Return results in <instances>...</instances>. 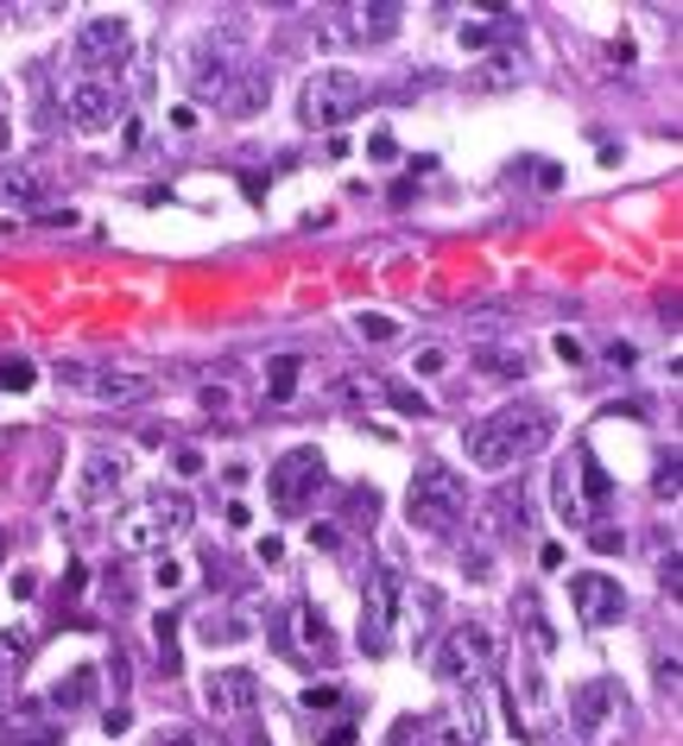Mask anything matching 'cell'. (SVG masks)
Wrapping results in <instances>:
<instances>
[{"instance_id": "20", "label": "cell", "mask_w": 683, "mask_h": 746, "mask_svg": "<svg viewBox=\"0 0 683 746\" xmlns=\"http://www.w3.org/2000/svg\"><path fill=\"white\" fill-rule=\"evenodd\" d=\"M298 652H310V658H335V652H342V645H335V633H329V620L317 614V608H298V645H291V658H298Z\"/></svg>"}, {"instance_id": "8", "label": "cell", "mask_w": 683, "mask_h": 746, "mask_svg": "<svg viewBox=\"0 0 683 746\" xmlns=\"http://www.w3.org/2000/svg\"><path fill=\"white\" fill-rule=\"evenodd\" d=\"M399 601H405V564L399 550H386L367 576V601H361V652L379 658L393 645V626H399Z\"/></svg>"}, {"instance_id": "1", "label": "cell", "mask_w": 683, "mask_h": 746, "mask_svg": "<svg viewBox=\"0 0 683 746\" xmlns=\"http://www.w3.org/2000/svg\"><path fill=\"white\" fill-rule=\"evenodd\" d=\"M551 437H557V412H551V405H538V399H513V405H500L494 417H481V424L462 431L469 463L487 468V475H500V468L538 456Z\"/></svg>"}, {"instance_id": "45", "label": "cell", "mask_w": 683, "mask_h": 746, "mask_svg": "<svg viewBox=\"0 0 683 746\" xmlns=\"http://www.w3.org/2000/svg\"><path fill=\"white\" fill-rule=\"evenodd\" d=\"M418 374H443V348H425V355H418Z\"/></svg>"}, {"instance_id": "7", "label": "cell", "mask_w": 683, "mask_h": 746, "mask_svg": "<svg viewBox=\"0 0 683 746\" xmlns=\"http://www.w3.org/2000/svg\"><path fill=\"white\" fill-rule=\"evenodd\" d=\"M570 727L582 746H614L627 734V690L614 677H588L570 690Z\"/></svg>"}, {"instance_id": "21", "label": "cell", "mask_w": 683, "mask_h": 746, "mask_svg": "<svg viewBox=\"0 0 683 746\" xmlns=\"http://www.w3.org/2000/svg\"><path fill=\"white\" fill-rule=\"evenodd\" d=\"M25 665H32V633H25V626H7V633H0V690H13Z\"/></svg>"}, {"instance_id": "46", "label": "cell", "mask_w": 683, "mask_h": 746, "mask_svg": "<svg viewBox=\"0 0 683 746\" xmlns=\"http://www.w3.org/2000/svg\"><path fill=\"white\" fill-rule=\"evenodd\" d=\"M126 721H133L126 709H108V715H101V727H108V734H126Z\"/></svg>"}, {"instance_id": "15", "label": "cell", "mask_w": 683, "mask_h": 746, "mask_svg": "<svg viewBox=\"0 0 683 746\" xmlns=\"http://www.w3.org/2000/svg\"><path fill=\"white\" fill-rule=\"evenodd\" d=\"M531 532V500L526 493H487L481 500V513H475V538L481 544H513V538H526Z\"/></svg>"}, {"instance_id": "2", "label": "cell", "mask_w": 683, "mask_h": 746, "mask_svg": "<svg viewBox=\"0 0 683 746\" xmlns=\"http://www.w3.org/2000/svg\"><path fill=\"white\" fill-rule=\"evenodd\" d=\"M551 493H557V519H563L570 532H588L602 513H614V475L595 463V449H588V443H576L570 456H557Z\"/></svg>"}, {"instance_id": "4", "label": "cell", "mask_w": 683, "mask_h": 746, "mask_svg": "<svg viewBox=\"0 0 683 746\" xmlns=\"http://www.w3.org/2000/svg\"><path fill=\"white\" fill-rule=\"evenodd\" d=\"M405 513H411V525H418V532L450 538L455 525H462V513H469V481H462L450 463H418L411 493H405Z\"/></svg>"}, {"instance_id": "35", "label": "cell", "mask_w": 683, "mask_h": 746, "mask_svg": "<svg viewBox=\"0 0 683 746\" xmlns=\"http://www.w3.org/2000/svg\"><path fill=\"white\" fill-rule=\"evenodd\" d=\"M342 392H349V399H367V405H379V399H386V380H374V374H367V380H342Z\"/></svg>"}, {"instance_id": "42", "label": "cell", "mask_w": 683, "mask_h": 746, "mask_svg": "<svg viewBox=\"0 0 683 746\" xmlns=\"http://www.w3.org/2000/svg\"><path fill=\"white\" fill-rule=\"evenodd\" d=\"M317 746H354V721H335V727H329Z\"/></svg>"}, {"instance_id": "49", "label": "cell", "mask_w": 683, "mask_h": 746, "mask_svg": "<svg viewBox=\"0 0 683 746\" xmlns=\"http://www.w3.org/2000/svg\"><path fill=\"white\" fill-rule=\"evenodd\" d=\"M0 727H7V709H0Z\"/></svg>"}, {"instance_id": "39", "label": "cell", "mask_w": 683, "mask_h": 746, "mask_svg": "<svg viewBox=\"0 0 683 746\" xmlns=\"http://www.w3.org/2000/svg\"><path fill=\"white\" fill-rule=\"evenodd\" d=\"M253 557H260V564L273 569V564H278V557H285V538H273V532H266V538L253 544Z\"/></svg>"}, {"instance_id": "43", "label": "cell", "mask_w": 683, "mask_h": 746, "mask_svg": "<svg viewBox=\"0 0 683 746\" xmlns=\"http://www.w3.org/2000/svg\"><path fill=\"white\" fill-rule=\"evenodd\" d=\"M177 475H202V456H197V449H177Z\"/></svg>"}, {"instance_id": "40", "label": "cell", "mask_w": 683, "mask_h": 746, "mask_svg": "<svg viewBox=\"0 0 683 746\" xmlns=\"http://www.w3.org/2000/svg\"><path fill=\"white\" fill-rule=\"evenodd\" d=\"M658 582H664V594H678V582H683V569H678V550L658 564Z\"/></svg>"}, {"instance_id": "41", "label": "cell", "mask_w": 683, "mask_h": 746, "mask_svg": "<svg viewBox=\"0 0 683 746\" xmlns=\"http://www.w3.org/2000/svg\"><path fill=\"white\" fill-rule=\"evenodd\" d=\"M557 360H563V367H582V342H576V335H557Z\"/></svg>"}, {"instance_id": "5", "label": "cell", "mask_w": 683, "mask_h": 746, "mask_svg": "<svg viewBox=\"0 0 683 746\" xmlns=\"http://www.w3.org/2000/svg\"><path fill=\"white\" fill-rule=\"evenodd\" d=\"M190 519H197L190 493H152V500L126 506V513L114 519V544H121V550H165V544H177L190 532Z\"/></svg>"}, {"instance_id": "28", "label": "cell", "mask_w": 683, "mask_h": 746, "mask_svg": "<svg viewBox=\"0 0 683 746\" xmlns=\"http://www.w3.org/2000/svg\"><path fill=\"white\" fill-rule=\"evenodd\" d=\"M506 32H513L506 20H494V26H462V52H487V45H500Z\"/></svg>"}, {"instance_id": "26", "label": "cell", "mask_w": 683, "mask_h": 746, "mask_svg": "<svg viewBox=\"0 0 683 746\" xmlns=\"http://www.w3.org/2000/svg\"><path fill=\"white\" fill-rule=\"evenodd\" d=\"M32 380H38V367H32V360H20V355L0 360V387H7V392H32Z\"/></svg>"}, {"instance_id": "10", "label": "cell", "mask_w": 683, "mask_h": 746, "mask_svg": "<svg viewBox=\"0 0 683 746\" xmlns=\"http://www.w3.org/2000/svg\"><path fill=\"white\" fill-rule=\"evenodd\" d=\"M329 481V463H323V449L317 443H298V449H285L273 468H266V493H273V506L285 519L304 513L310 506V493Z\"/></svg>"}, {"instance_id": "25", "label": "cell", "mask_w": 683, "mask_h": 746, "mask_svg": "<svg viewBox=\"0 0 683 746\" xmlns=\"http://www.w3.org/2000/svg\"><path fill=\"white\" fill-rule=\"evenodd\" d=\"M20 197H38V178L25 165H0V203H20Z\"/></svg>"}, {"instance_id": "16", "label": "cell", "mask_w": 683, "mask_h": 746, "mask_svg": "<svg viewBox=\"0 0 683 746\" xmlns=\"http://www.w3.org/2000/svg\"><path fill=\"white\" fill-rule=\"evenodd\" d=\"M399 20H405L399 0H349V7H342L349 45H386V38H399Z\"/></svg>"}, {"instance_id": "23", "label": "cell", "mask_w": 683, "mask_h": 746, "mask_svg": "<svg viewBox=\"0 0 683 746\" xmlns=\"http://www.w3.org/2000/svg\"><path fill=\"white\" fill-rule=\"evenodd\" d=\"M342 519H349L354 532H374V525H379V493L374 488H354L349 500H342Z\"/></svg>"}, {"instance_id": "13", "label": "cell", "mask_w": 683, "mask_h": 746, "mask_svg": "<svg viewBox=\"0 0 683 746\" xmlns=\"http://www.w3.org/2000/svg\"><path fill=\"white\" fill-rule=\"evenodd\" d=\"M202 709L216 721H253L260 715V677L253 670H209L202 677Z\"/></svg>"}, {"instance_id": "12", "label": "cell", "mask_w": 683, "mask_h": 746, "mask_svg": "<svg viewBox=\"0 0 683 746\" xmlns=\"http://www.w3.org/2000/svg\"><path fill=\"white\" fill-rule=\"evenodd\" d=\"M570 608H576V620L588 626V633H607V626H620V620H627V594H620V582H614V576L582 569V576H570Z\"/></svg>"}, {"instance_id": "34", "label": "cell", "mask_w": 683, "mask_h": 746, "mask_svg": "<svg viewBox=\"0 0 683 746\" xmlns=\"http://www.w3.org/2000/svg\"><path fill=\"white\" fill-rule=\"evenodd\" d=\"M658 500H678V449L658 456Z\"/></svg>"}, {"instance_id": "24", "label": "cell", "mask_w": 683, "mask_h": 746, "mask_svg": "<svg viewBox=\"0 0 683 746\" xmlns=\"http://www.w3.org/2000/svg\"><path fill=\"white\" fill-rule=\"evenodd\" d=\"M152 639H158V670H165V677H177V670H184V658H177V614H158L152 620Z\"/></svg>"}, {"instance_id": "37", "label": "cell", "mask_w": 683, "mask_h": 746, "mask_svg": "<svg viewBox=\"0 0 683 746\" xmlns=\"http://www.w3.org/2000/svg\"><path fill=\"white\" fill-rule=\"evenodd\" d=\"M367 158H374V165H393V158H399V140H393V133H374V140H367Z\"/></svg>"}, {"instance_id": "38", "label": "cell", "mask_w": 683, "mask_h": 746, "mask_svg": "<svg viewBox=\"0 0 683 746\" xmlns=\"http://www.w3.org/2000/svg\"><path fill=\"white\" fill-rule=\"evenodd\" d=\"M310 544H317L323 557H335V550H342V532H335V525H310Z\"/></svg>"}, {"instance_id": "18", "label": "cell", "mask_w": 683, "mask_h": 746, "mask_svg": "<svg viewBox=\"0 0 683 746\" xmlns=\"http://www.w3.org/2000/svg\"><path fill=\"white\" fill-rule=\"evenodd\" d=\"M96 683H101V670H96V665H82V670H70V677H57L45 702L57 709V715H82V709L96 702Z\"/></svg>"}, {"instance_id": "31", "label": "cell", "mask_w": 683, "mask_h": 746, "mask_svg": "<svg viewBox=\"0 0 683 746\" xmlns=\"http://www.w3.org/2000/svg\"><path fill=\"white\" fill-rule=\"evenodd\" d=\"M519 77V57H494L487 70H475V89H500V82Z\"/></svg>"}, {"instance_id": "47", "label": "cell", "mask_w": 683, "mask_h": 746, "mask_svg": "<svg viewBox=\"0 0 683 746\" xmlns=\"http://www.w3.org/2000/svg\"><path fill=\"white\" fill-rule=\"evenodd\" d=\"M7 746H64L57 734H20V741H7Z\"/></svg>"}, {"instance_id": "14", "label": "cell", "mask_w": 683, "mask_h": 746, "mask_svg": "<svg viewBox=\"0 0 683 746\" xmlns=\"http://www.w3.org/2000/svg\"><path fill=\"white\" fill-rule=\"evenodd\" d=\"M64 108H70L76 127H108L114 114H126V89L121 77H76L64 89Z\"/></svg>"}, {"instance_id": "19", "label": "cell", "mask_w": 683, "mask_h": 746, "mask_svg": "<svg viewBox=\"0 0 683 746\" xmlns=\"http://www.w3.org/2000/svg\"><path fill=\"white\" fill-rule=\"evenodd\" d=\"M121 481H126V463L121 456H114V449H96V456H89V468H82V500H114V493H121Z\"/></svg>"}, {"instance_id": "33", "label": "cell", "mask_w": 683, "mask_h": 746, "mask_svg": "<svg viewBox=\"0 0 683 746\" xmlns=\"http://www.w3.org/2000/svg\"><path fill=\"white\" fill-rule=\"evenodd\" d=\"M652 677H658V690H664V695H678V652H658Z\"/></svg>"}, {"instance_id": "30", "label": "cell", "mask_w": 683, "mask_h": 746, "mask_svg": "<svg viewBox=\"0 0 683 746\" xmlns=\"http://www.w3.org/2000/svg\"><path fill=\"white\" fill-rule=\"evenodd\" d=\"M588 550H595V557H620V550H627V532H620V525H595V532H588Z\"/></svg>"}, {"instance_id": "22", "label": "cell", "mask_w": 683, "mask_h": 746, "mask_svg": "<svg viewBox=\"0 0 683 746\" xmlns=\"http://www.w3.org/2000/svg\"><path fill=\"white\" fill-rule=\"evenodd\" d=\"M298 374H304L298 355H273L266 360V399H273V405H291V399H298Z\"/></svg>"}, {"instance_id": "17", "label": "cell", "mask_w": 683, "mask_h": 746, "mask_svg": "<svg viewBox=\"0 0 683 746\" xmlns=\"http://www.w3.org/2000/svg\"><path fill=\"white\" fill-rule=\"evenodd\" d=\"M82 387H96L101 405H140V399L152 392V380L146 374H133V367H101V374H89Z\"/></svg>"}, {"instance_id": "9", "label": "cell", "mask_w": 683, "mask_h": 746, "mask_svg": "<svg viewBox=\"0 0 683 746\" xmlns=\"http://www.w3.org/2000/svg\"><path fill=\"white\" fill-rule=\"evenodd\" d=\"M361 108H367V82L354 77V70H317L298 96V121L304 127H342Z\"/></svg>"}, {"instance_id": "29", "label": "cell", "mask_w": 683, "mask_h": 746, "mask_svg": "<svg viewBox=\"0 0 683 746\" xmlns=\"http://www.w3.org/2000/svg\"><path fill=\"white\" fill-rule=\"evenodd\" d=\"M354 330L367 335V342H393V335H399V323H393V316H379V310H361V316H354Z\"/></svg>"}, {"instance_id": "44", "label": "cell", "mask_w": 683, "mask_h": 746, "mask_svg": "<svg viewBox=\"0 0 683 746\" xmlns=\"http://www.w3.org/2000/svg\"><path fill=\"white\" fill-rule=\"evenodd\" d=\"M152 576H158V589H177V582H184V569H177V564H158Z\"/></svg>"}, {"instance_id": "11", "label": "cell", "mask_w": 683, "mask_h": 746, "mask_svg": "<svg viewBox=\"0 0 683 746\" xmlns=\"http://www.w3.org/2000/svg\"><path fill=\"white\" fill-rule=\"evenodd\" d=\"M70 57L82 77H114L126 57H133V26L126 20H89V26L76 32Z\"/></svg>"}, {"instance_id": "6", "label": "cell", "mask_w": 683, "mask_h": 746, "mask_svg": "<svg viewBox=\"0 0 683 746\" xmlns=\"http://www.w3.org/2000/svg\"><path fill=\"white\" fill-rule=\"evenodd\" d=\"M430 670H437V683H450V690H481V683L494 677V633H487L481 620L450 626L443 645H437V658H430Z\"/></svg>"}, {"instance_id": "48", "label": "cell", "mask_w": 683, "mask_h": 746, "mask_svg": "<svg viewBox=\"0 0 683 746\" xmlns=\"http://www.w3.org/2000/svg\"><path fill=\"white\" fill-rule=\"evenodd\" d=\"M0 146H7V121H0Z\"/></svg>"}, {"instance_id": "36", "label": "cell", "mask_w": 683, "mask_h": 746, "mask_svg": "<svg viewBox=\"0 0 683 746\" xmlns=\"http://www.w3.org/2000/svg\"><path fill=\"white\" fill-rule=\"evenodd\" d=\"M152 746H222V741H202L197 727H165V734H158Z\"/></svg>"}, {"instance_id": "32", "label": "cell", "mask_w": 683, "mask_h": 746, "mask_svg": "<svg viewBox=\"0 0 683 746\" xmlns=\"http://www.w3.org/2000/svg\"><path fill=\"white\" fill-rule=\"evenodd\" d=\"M481 367H494V374H526V355H513V348H481Z\"/></svg>"}, {"instance_id": "27", "label": "cell", "mask_w": 683, "mask_h": 746, "mask_svg": "<svg viewBox=\"0 0 683 746\" xmlns=\"http://www.w3.org/2000/svg\"><path fill=\"white\" fill-rule=\"evenodd\" d=\"M298 702L310 709V715H329V709H342V683H310Z\"/></svg>"}, {"instance_id": "3", "label": "cell", "mask_w": 683, "mask_h": 746, "mask_svg": "<svg viewBox=\"0 0 683 746\" xmlns=\"http://www.w3.org/2000/svg\"><path fill=\"white\" fill-rule=\"evenodd\" d=\"M190 96L222 114H253L266 102V77L253 70L247 57H234L228 45H202L197 64H190Z\"/></svg>"}]
</instances>
